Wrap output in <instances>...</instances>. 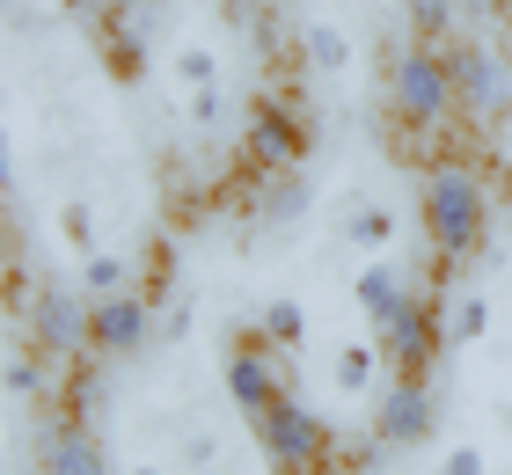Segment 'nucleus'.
I'll return each instance as SVG.
<instances>
[{
    "label": "nucleus",
    "instance_id": "1",
    "mask_svg": "<svg viewBox=\"0 0 512 475\" xmlns=\"http://www.w3.org/2000/svg\"><path fill=\"white\" fill-rule=\"evenodd\" d=\"M417 220H425V242H432V264L439 271H461L491 249V190H483L476 161H432L425 190H417Z\"/></svg>",
    "mask_w": 512,
    "mask_h": 475
},
{
    "label": "nucleus",
    "instance_id": "2",
    "mask_svg": "<svg viewBox=\"0 0 512 475\" xmlns=\"http://www.w3.org/2000/svg\"><path fill=\"white\" fill-rule=\"evenodd\" d=\"M308 154H315V110L300 103V95H256L249 103V125H242V147H235V183L242 190H264L271 176H286V169H308Z\"/></svg>",
    "mask_w": 512,
    "mask_h": 475
},
{
    "label": "nucleus",
    "instance_id": "3",
    "mask_svg": "<svg viewBox=\"0 0 512 475\" xmlns=\"http://www.w3.org/2000/svg\"><path fill=\"white\" fill-rule=\"evenodd\" d=\"M388 117H395V132L403 139H439V132H454L461 125V110H454V74H447V44H395V59H388Z\"/></svg>",
    "mask_w": 512,
    "mask_h": 475
},
{
    "label": "nucleus",
    "instance_id": "4",
    "mask_svg": "<svg viewBox=\"0 0 512 475\" xmlns=\"http://www.w3.org/2000/svg\"><path fill=\"white\" fill-rule=\"evenodd\" d=\"M249 424H256V446H264L271 475H344V439L293 388L278 395L264 417H249Z\"/></svg>",
    "mask_w": 512,
    "mask_h": 475
},
{
    "label": "nucleus",
    "instance_id": "5",
    "mask_svg": "<svg viewBox=\"0 0 512 475\" xmlns=\"http://www.w3.org/2000/svg\"><path fill=\"white\" fill-rule=\"evenodd\" d=\"M447 74H454V110L469 132H505L512 125V59L483 37L447 44Z\"/></svg>",
    "mask_w": 512,
    "mask_h": 475
},
{
    "label": "nucleus",
    "instance_id": "6",
    "mask_svg": "<svg viewBox=\"0 0 512 475\" xmlns=\"http://www.w3.org/2000/svg\"><path fill=\"white\" fill-rule=\"evenodd\" d=\"M22 337H30L44 359H59V366H74L96 351V293L88 285H37L30 307H22Z\"/></svg>",
    "mask_w": 512,
    "mask_h": 475
},
{
    "label": "nucleus",
    "instance_id": "7",
    "mask_svg": "<svg viewBox=\"0 0 512 475\" xmlns=\"http://www.w3.org/2000/svg\"><path fill=\"white\" fill-rule=\"evenodd\" d=\"M388 454H417L432 432H439V395H432V373H388L381 395H374V424H366Z\"/></svg>",
    "mask_w": 512,
    "mask_h": 475
},
{
    "label": "nucleus",
    "instance_id": "8",
    "mask_svg": "<svg viewBox=\"0 0 512 475\" xmlns=\"http://www.w3.org/2000/svg\"><path fill=\"white\" fill-rule=\"evenodd\" d=\"M447 344H454V337H447V300H439V293H417L403 315L381 329V359H388V373H432Z\"/></svg>",
    "mask_w": 512,
    "mask_h": 475
},
{
    "label": "nucleus",
    "instance_id": "9",
    "mask_svg": "<svg viewBox=\"0 0 512 475\" xmlns=\"http://www.w3.org/2000/svg\"><path fill=\"white\" fill-rule=\"evenodd\" d=\"M220 373H227V395H235V410H242V417H264L271 402L293 388V366L278 373V351L264 344V329H242V337L227 344Z\"/></svg>",
    "mask_w": 512,
    "mask_h": 475
},
{
    "label": "nucleus",
    "instance_id": "10",
    "mask_svg": "<svg viewBox=\"0 0 512 475\" xmlns=\"http://www.w3.org/2000/svg\"><path fill=\"white\" fill-rule=\"evenodd\" d=\"M44 410H52V402H44ZM37 468L44 475H118L110 468V446L96 439V424H81L66 410H52L37 424Z\"/></svg>",
    "mask_w": 512,
    "mask_h": 475
},
{
    "label": "nucleus",
    "instance_id": "11",
    "mask_svg": "<svg viewBox=\"0 0 512 475\" xmlns=\"http://www.w3.org/2000/svg\"><path fill=\"white\" fill-rule=\"evenodd\" d=\"M154 329H161V307L139 285H125V293L96 300V359H139Z\"/></svg>",
    "mask_w": 512,
    "mask_h": 475
},
{
    "label": "nucleus",
    "instance_id": "12",
    "mask_svg": "<svg viewBox=\"0 0 512 475\" xmlns=\"http://www.w3.org/2000/svg\"><path fill=\"white\" fill-rule=\"evenodd\" d=\"M352 300H359V315L374 322V337H381V329H388V322H395V315H403V307L417 300V285H410V271H403V264L374 256V264H366V271L352 278Z\"/></svg>",
    "mask_w": 512,
    "mask_h": 475
},
{
    "label": "nucleus",
    "instance_id": "13",
    "mask_svg": "<svg viewBox=\"0 0 512 475\" xmlns=\"http://www.w3.org/2000/svg\"><path fill=\"white\" fill-rule=\"evenodd\" d=\"M96 37H103V66H110V81H147V15H103L96 22Z\"/></svg>",
    "mask_w": 512,
    "mask_h": 475
},
{
    "label": "nucleus",
    "instance_id": "14",
    "mask_svg": "<svg viewBox=\"0 0 512 475\" xmlns=\"http://www.w3.org/2000/svg\"><path fill=\"white\" fill-rule=\"evenodd\" d=\"M59 373H66V366L44 359L30 337L8 351V395H15V402H52V395H59Z\"/></svg>",
    "mask_w": 512,
    "mask_h": 475
},
{
    "label": "nucleus",
    "instance_id": "15",
    "mask_svg": "<svg viewBox=\"0 0 512 475\" xmlns=\"http://www.w3.org/2000/svg\"><path fill=\"white\" fill-rule=\"evenodd\" d=\"M308 205H315V176H308V169H286V176H271V183H264V198H256V220L293 227Z\"/></svg>",
    "mask_w": 512,
    "mask_h": 475
},
{
    "label": "nucleus",
    "instance_id": "16",
    "mask_svg": "<svg viewBox=\"0 0 512 475\" xmlns=\"http://www.w3.org/2000/svg\"><path fill=\"white\" fill-rule=\"evenodd\" d=\"M293 59H300V66H315V74H344V66H352V37H344L337 22H300Z\"/></svg>",
    "mask_w": 512,
    "mask_h": 475
},
{
    "label": "nucleus",
    "instance_id": "17",
    "mask_svg": "<svg viewBox=\"0 0 512 475\" xmlns=\"http://www.w3.org/2000/svg\"><path fill=\"white\" fill-rule=\"evenodd\" d=\"M381 373H388V359H381V337H374V344H344L337 359H330L337 395H381Z\"/></svg>",
    "mask_w": 512,
    "mask_h": 475
},
{
    "label": "nucleus",
    "instance_id": "18",
    "mask_svg": "<svg viewBox=\"0 0 512 475\" xmlns=\"http://www.w3.org/2000/svg\"><path fill=\"white\" fill-rule=\"evenodd\" d=\"M103 366L110 359H96V351H88V359H74V366H66L59 373V395H52V410H66V417H96V395H103Z\"/></svg>",
    "mask_w": 512,
    "mask_h": 475
},
{
    "label": "nucleus",
    "instance_id": "19",
    "mask_svg": "<svg viewBox=\"0 0 512 475\" xmlns=\"http://www.w3.org/2000/svg\"><path fill=\"white\" fill-rule=\"evenodd\" d=\"M337 234H344V242H352V249H366V256H381V249L395 242V212H388L381 198H359L352 212H344V227H337Z\"/></svg>",
    "mask_w": 512,
    "mask_h": 475
},
{
    "label": "nucleus",
    "instance_id": "20",
    "mask_svg": "<svg viewBox=\"0 0 512 475\" xmlns=\"http://www.w3.org/2000/svg\"><path fill=\"white\" fill-rule=\"evenodd\" d=\"M403 22L417 44H454L461 37V0H403Z\"/></svg>",
    "mask_w": 512,
    "mask_h": 475
},
{
    "label": "nucleus",
    "instance_id": "21",
    "mask_svg": "<svg viewBox=\"0 0 512 475\" xmlns=\"http://www.w3.org/2000/svg\"><path fill=\"white\" fill-rule=\"evenodd\" d=\"M256 329H264V344H271V351H286V359H293V351L308 344V307L286 293V300H271L264 315H256Z\"/></svg>",
    "mask_w": 512,
    "mask_h": 475
},
{
    "label": "nucleus",
    "instance_id": "22",
    "mask_svg": "<svg viewBox=\"0 0 512 475\" xmlns=\"http://www.w3.org/2000/svg\"><path fill=\"white\" fill-rule=\"evenodd\" d=\"M447 337L454 344H483V337H491V293H461L447 307Z\"/></svg>",
    "mask_w": 512,
    "mask_h": 475
},
{
    "label": "nucleus",
    "instance_id": "23",
    "mask_svg": "<svg viewBox=\"0 0 512 475\" xmlns=\"http://www.w3.org/2000/svg\"><path fill=\"white\" fill-rule=\"evenodd\" d=\"M81 285L96 300H110V293H125V285H132V264H125V256H110V249H88L81 256Z\"/></svg>",
    "mask_w": 512,
    "mask_h": 475
},
{
    "label": "nucleus",
    "instance_id": "24",
    "mask_svg": "<svg viewBox=\"0 0 512 475\" xmlns=\"http://www.w3.org/2000/svg\"><path fill=\"white\" fill-rule=\"evenodd\" d=\"M176 81L183 88H220V52L213 44H183L176 52Z\"/></svg>",
    "mask_w": 512,
    "mask_h": 475
},
{
    "label": "nucleus",
    "instance_id": "25",
    "mask_svg": "<svg viewBox=\"0 0 512 475\" xmlns=\"http://www.w3.org/2000/svg\"><path fill=\"white\" fill-rule=\"evenodd\" d=\"M227 117H235L227 81H220V88H191V125H198V132H227Z\"/></svg>",
    "mask_w": 512,
    "mask_h": 475
},
{
    "label": "nucleus",
    "instance_id": "26",
    "mask_svg": "<svg viewBox=\"0 0 512 475\" xmlns=\"http://www.w3.org/2000/svg\"><path fill=\"white\" fill-rule=\"evenodd\" d=\"M169 285H176V242H169V234H154V242H147V285H139V293L161 307V293H169Z\"/></svg>",
    "mask_w": 512,
    "mask_h": 475
},
{
    "label": "nucleus",
    "instance_id": "27",
    "mask_svg": "<svg viewBox=\"0 0 512 475\" xmlns=\"http://www.w3.org/2000/svg\"><path fill=\"white\" fill-rule=\"evenodd\" d=\"M59 227H66V242H74L81 256L96 249V205H88V198H74V205H66V212H59Z\"/></svg>",
    "mask_w": 512,
    "mask_h": 475
},
{
    "label": "nucleus",
    "instance_id": "28",
    "mask_svg": "<svg viewBox=\"0 0 512 475\" xmlns=\"http://www.w3.org/2000/svg\"><path fill=\"white\" fill-rule=\"evenodd\" d=\"M191 322H198V315H191V300L161 307V337H169V344H176V337H191Z\"/></svg>",
    "mask_w": 512,
    "mask_h": 475
},
{
    "label": "nucleus",
    "instance_id": "29",
    "mask_svg": "<svg viewBox=\"0 0 512 475\" xmlns=\"http://www.w3.org/2000/svg\"><path fill=\"white\" fill-rule=\"evenodd\" d=\"M439 475H491V468H483V446H454V454H447V468H439Z\"/></svg>",
    "mask_w": 512,
    "mask_h": 475
},
{
    "label": "nucleus",
    "instance_id": "30",
    "mask_svg": "<svg viewBox=\"0 0 512 475\" xmlns=\"http://www.w3.org/2000/svg\"><path fill=\"white\" fill-rule=\"evenodd\" d=\"M205 461H220L213 454V432H183V468H205Z\"/></svg>",
    "mask_w": 512,
    "mask_h": 475
},
{
    "label": "nucleus",
    "instance_id": "31",
    "mask_svg": "<svg viewBox=\"0 0 512 475\" xmlns=\"http://www.w3.org/2000/svg\"><path fill=\"white\" fill-rule=\"evenodd\" d=\"M461 8L483 15V22H505V30H512V0H461Z\"/></svg>",
    "mask_w": 512,
    "mask_h": 475
},
{
    "label": "nucleus",
    "instance_id": "32",
    "mask_svg": "<svg viewBox=\"0 0 512 475\" xmlns=\"http://www.w3.org/2000/svg\"><path fill=\"white\" fill-rule=\"evenodd\" d=\"M103 15H147V0H96V22Z\"/></svg>",
    "mask_w": 512,
    "mask_h": 475
},
{
    "label": "nucleus",
    "instance_id": "33",
    "mask_svg": "<svg viewBox=\"0 0 512 475\" xmlns=\"http://www.w3.org/2000/svg\"><path fill=\"white\" fill-rule=\"evenodd\" d=\"M125 475H169V468H161V461H139V468H125Z\"/></svg>",
    "mask_w": 512,
    "mask_h": 475
},
{
    "label": "nucleus",
    "instance_id": "34",
    "mask_svg": "<svg viewBox=\"0 0 512 475\" xmlns=\"http://www.w3.org/2000/svg\"><path fill=\"white\" fill-rule=\"evenodd\" d=\"M191 475H227V468H220V461H205V468H191Z\"/></svg>",
    "mask_w": 512,
    "mask_h": 475
},
{
    "label": "nucleus",
    "instance_id": "35",
    "mask_svg": "<svg viewBox=\"0 0 512 475\" xmlns=\"http://www.w3.org/2000/svg\"><path fill=\"white\" fill-rule=\"evenodd\" d=\"M15 475H44V468H15Z\"/></svg>",
    "mask_w": 512,
    "mask_h": 475
},
{
    "label": "nucleus",
    "instance_id": "36",
    "mask_svg": "<svg viewBox=\"0 0 512 475\" xmlns=\"http://www.w3.org/2000/svg\"><path fill=\"white\" fill-rule=\"evenodd\" d=\"M505 205H512V183H505Z\"/></svg>",
    "mask_w": 512,
    "mask_h": 475
}]
</instances>
